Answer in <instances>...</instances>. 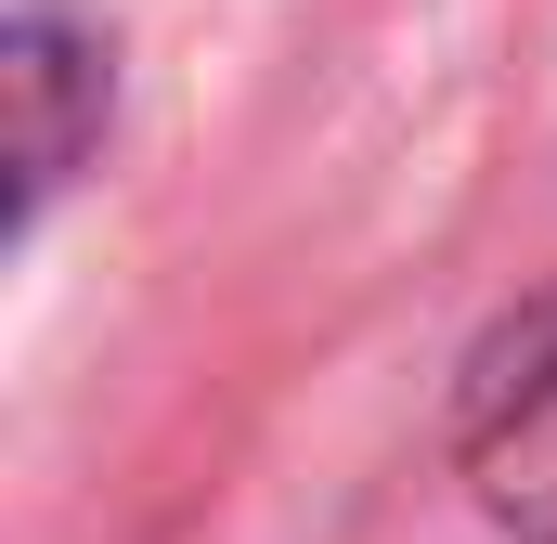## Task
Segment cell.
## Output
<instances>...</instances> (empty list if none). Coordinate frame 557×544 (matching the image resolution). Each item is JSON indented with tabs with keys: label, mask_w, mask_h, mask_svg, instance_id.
<instances>
[{
	"label": "cell",
	"mask_w": 557,
	"mask_h": 544,
	"mask_svg": "<svg viewBox=\"0 0 557 544\" xmlns=\"http://www.w3.org/2000/svg\"><path fill=\"white\" fill-rule=\"evenodd\" d=\"M467 454H480V493H493L532 544H557V311L493 350L480 415H467Z\"/></svg>",
	"instance_id": "cell-1"
},
{
	"label": "cell",
	"mask_w": 557,
	"mask_h": 544,
	"mask_svg": "<svg viewBox=\"0 0 557 544\" xmlns=\"http://www.w3.org/2000/svg\"><path fill=\"white\" fill-rule=\"evenodd\" d=\"M0 78H13V208H39L65 182V156H78V91H104V78H91L78 26H52V13L13 26V65Z\"/></svg>",
	"instance_id": "cell-2"
}]
</instances>
